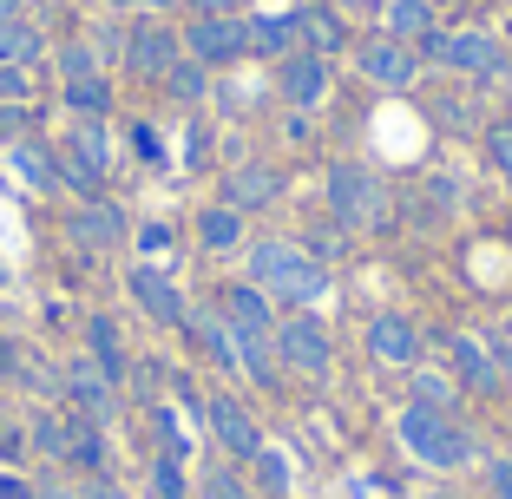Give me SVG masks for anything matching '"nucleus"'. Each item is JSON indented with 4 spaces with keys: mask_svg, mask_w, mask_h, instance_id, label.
<instances>
[{
    "mask_svg": "<svg viewBox=\"0 0 512 499\" xmlns=\"http://www.w3.org/2000/svg\"><path fill=\"white\" fill-rule=\"evenodd\" d=\"M250 283L270 296V303H322L329 296V263H316L302 243H283V237H263L250 243Z\"/></svg>",
    "mask_w": 512,
    "mask_h": 499,
    "instance_id": "f257e3e1",
    "label": "nucleus"
},
{
    "mask_svg": "<svg viewBox=\"0 0 512 499\" xmlns=\"http://www.w3.org/2000/svg\"><path fill=\"white\" fill-rule=\"evenodd\" d=\"M394 434H401V447H407V454L421 460V467H434V473H460V467H473V454H480V447H473V434H467L460 421H453V414L414 408V401L401 408Z\"/></svg>",
    "mask_w": 512,
    "mask_h": 499,
    "instance_id": "f03ea898",
    "label": "nucleus"
},
{
    "mask_svg": "<svg viewBox=\"0 0 512 499\" xmlns=\"http://www.w3.org/2000/svg\"><path fill=\"white\" fill-rule=\"evenodd\" d=\"M414 53H421V66H440V73H453V79H493L499 66H506V46L480 27H453V33L434 27Z\"/></svg>",
    "mask_w": 512,
    "mask_h": 499,
    "instance_id": "7ed1b4c3",
    "label": "nucleus"
},
{
    "mask_svg": "<svg viewBox=\"0 0 512 499\" xmlns=\"http://www.w3.org/2000/svg\"><path fill=\"white\" fill-rule=\"evenodd\" d=\"M270 348H276V368H289V375H309V381H322V375L335 368L329 322H322V316H309V309H296V316H276V335H270Z\"/></svg>",
    "mask_w": 512,
    "mask_h": 499,
    "instance_id": "20e7f679",
    "label": "nucleus"
},
{
    "mask_svg": "<svg viewBox=\"0 0 512 499\" xmlns=\"http://www.w3.org/2000/svg\"><path fill=\"white\" fill-rule=\"evenodd\" d=\"M178 33H184V60L211 66V73L250 60V20L243 14H191Z\"/></svg>",
    "mask_w": 512,
    "mask_h": 499,
    "instance_id": "39448f33",
    "label": "nucleus"
},
{
    "mask_svg": "<svg viewBox=\"0 0 512 499\" xmlns=\"http://www.w3.org/2000/svg\"><path fill=\"white\" fill-rule=\"evenodd\" d=\"M53 165H60V184H73L79 197H99V184H106V165H112L106 119H79L73 132H66V145L53 152Z\"/></svg>",
    "mask_w": 512,
    "mask_h": 499,
    "instance_id": "423d86ee",
    "label": "nucleus"
},
{
    "mask_svg": "<svg viewBox=\"0 0 512 499\" xmlns=\"http://www.w3.org/2000/svg\"><path fill=\"white\" fill-rule=\"evenodd\" d=\"M329 211L342 230H368L381 224V211H388V197H381V178L368 165H355V158H342V165H329Z\"/></svg>",
    "mask_w": 512,
    "mask_h": 499,
    "instance_id": "0eeeda50",
    "label": "nucleus"
},
{
    "mask_svg": "<svg viewBox=\"0 0 512 499\" xmlns=\"http://www.w3.org/2000/svg\"><path fill=\"white\" fill-rule=\"evenodd\" d=\"M184 60V33L178 27H165V20H132V33H125V53H119V66L132 79H158L165 86V73Z\"/></svg>",
    "mask_w": 512,
    "mask_h": 499,
    "instance_id": "6e6552de",
    "label": "nucleus"
},
{
    "mask_svg": "<svg viewBox=\"0 0 512 499\" xmlns=\"http://www.w3.org/2000/svg\"><path fill=\"white\" fill-rule=\"evenodd\" d=\"M355 73L368 79V86L381 92H407L414 79H421V53L401 40H388V33H368V40H355Z\"/></svg>",
    "mask_w": 512,
    "mask_h": 499,
    "instance_id": "1a4fd4ad",
    "label": "nucleus"
},
{
    "mask_svg": "<svg viewBox=\"0 0 512 499\" xmlns=\"http://www.w3.org/2000/svg\"><path fill=\"white\" fill-rule=\"evenodd\" d=\"M204 427H211V440L230 460H256L263 447H270V440H263V421L243 408L237 394H204Z\"/></svg>",
    "mask_w": 512,
    "mask_h": 499,
    "instance_id": "9d476101",
    "label": "nucleus"
},
{
    "mask_svg": "<svg viewBox=\"0 0 512 499\" xmlns=\"http://www.w3.org/2000/svg\"><path fill=\"white\" fill-rule=\"evenodd\" d=\"M362 342H368V355H375L381 368H421L427 335H421V322H414V316H401V309H381V316H368Z\"/></svg>",
    "mask_w": 512,
    "mask_h": 499,
    "instance_id": "9b49d317",
    "label": "nucleus"
},
{
    "mask_svg": "<svg viewBox=\"0 0 512 499\" xmlns=\"http://www.w3.org/2000/svg\"><path fill=\"white\" fill-rule=\"evenodd\" d=\"M276 92H283L289 112H316L329 99V60L309 53V46H296L289 60H276Z\"/></svg>",
    "mask_w": 512,
    "mask_h": 499,
    "instance_id": "f8f14e48",
    "label": "nucleus"
},
{
    "mask_svg": "<svg viewBox=\"0 0 512 499\" xmlns=\"http://www.w3.org/2000/svg\"><path fill=\"white\" fill-rule=\"evenodd\" d=\"M125 289H132V303L145 309V316L158 322V329H184V316H191V309H184V296H178V283H171V276L158 270V263H132Z\"/></svg>",
    "mask_w": 512,
    "mask_h": 499,
    "instance_id": "ddd939ff",
    "label": "nucleus"
},
{
    "mask_svg": "<svg viewBox=\"0 0 512 499\" xmlns=\"http://www.w3.org/2000/svg\"><path fill=\"white\" fill-rule=\"evenodd\" d=\"M447 362H453V381L467 394H499L506 388V375H499V362H493V348H486V335H447Z\"/></svg>",
    "mask_w": 512,
    "mask_h": 499,
    "instance_id": "4468645a",
    "label": "nucleus"
},
{
    "mask_svg": "<svg viewBox=\"0 0 512 499\" xmlns=\"http://www.w3.org/2000/svg\"><path fill=\"white\" fill-rule=\"evenodd\" d=\"M66 401H73V414H86V421H112V401H119V381L99 375V362L92 355H79V362H66L60 375Z\"/></svg>",
    "mask_w": 512,
    "mask_h": 499,
    "instance_id": "2eb2a0df",
    "label": "nucleus"
},
{
    "mask_svg": "<svg viewBox=\"0 0 512 499\" xmlns=\"http://www.w3.org/2000/svg\"><path fill=\"white\" fill-rule=\"evenodd\" d=\"M66 230H73L86 250H119L132 224H125V211L112 204V197H79V211H73V224H66Z\"/></svg>",
    "mask_w": 512,
    "mask_h": 499,
    "instance_id": "dca6fc26",
    "label": "nucleus"
},
{
    "mask_svg": "<svg viewBox=\"0 0 512 499\" xmlns=\"http://www.w3.org/2000/svg\"><path fill=\"white\" fill-rule=\"evenodd\" d=\"M276 197H283V171L263 165V158H250L224 178V204H237V211H270Z\"/></svg>",
    "mask_w": 512,
    "mask_h": 499,
    "instance_id": "f3484780",
    "label": "nucleus"
},
{
    "mask_svg": "<svg viewBox=\"0 0 512 499\" xmlns=\"http://www.w3.org/2000/svg\"><path fill=\"white\" fill-rule=\"evenodd\" d=\"M184 335H191V348H197V355H211L224 375H243L237 335H230V322L217 316V309H204V316H184Z\"/></svg>",
    "mask_w": 512,
    "mask_h": 499,
    "instance_id": "a211bd4d",
    "label": "nucleus"
},
{
    "mask_svg": "<svg viewBox=\"0 0 512 499\" xmlns=\"http://www.w3.org/2000/svg\"><path fill=\"white\" fill-rule=\"evenodd\" d=\"M289 20H296V46H309V53H322V60L348 46V27H342L335 7H296Z\"/></svg>",
    "mask_w": 512,
    "mask_h": 499,
    "instance_id": "6ab92c4d",
    "label": "nucleus"
},
{
    "mask_svg": "<svg viewBox=\"0 0 512 499\" xmlns=\"http://www.w3.org/2000/svg\"><path fill=\"white\" fill-rule=\"evenodd\" d=\"M106 454H112L106 421H86V414H73V434H66V467H79V473H106Z\"/></svg>",
    "mask_w": 512,
    "mask_h": 499,
    "instance_id": "aec40b11",
    "label": "nucleus"
},
{
    "mask_svg": "<svg viewBox=\"0 0 512 499\" xmlns=\"http://www.w3.org/2000/svg\"><path fill=\"white\" fill-rule=\"evenodd\" d=\"M434 27H440V20H434V0H388V14H381V33H388V40H401V46H421Z\"/></svg>",
    "mask_w": 512,
    "mask_h": 499,
    "instance_id": "412c9836",
    "label": "nucleus"
},
{
    "mask_svg": "<svg viewBox=\"0 0 512 499\" xmlns=\"http://www.w3.org/2000/svg\"><path fill=\"white\" fill-rule=\"evenodd\" d=\"M197 250H211V257L243 250V211H237V204H211V211H197Z\"/></svg>",
    "mask_w": 512,
    "mask_h": 499,
    "instance_id": "4be33fe9",
    "label": "nucleus"
},
{
    "mask_svg": "<svg viewBox=\"0 0 512 499\" xmlns=\"http://www.w3.org/2000/svg\"><path fill=\"white\" fill-rule=\"evenodd\" d=\"M86 355L99 362V375H106V381H125V375H132V368H125L119 322H112V316H92V322H86Z\"/></svg>",
    "mask_w": 512,
    "mask_h": 499,
    "instance_id": "5701e85b",
    "label": "nucleus"
},
{
    "mask_svg": "<svg viewBox=\"0 0 512 499\" xmlns=\"http://www.w3.org/2000/svg\"><path fill=\"white\" fill-rule=\"evenodd\" d=\"M60 99L73 119H106L112 112V79L106 73H92V79H60Z\"/></svg>",
    "mask_w": 512,
    "mask_h": 499,
    "instance_id": "b1692460",
    "label": "nucleus"
},
{
    "mask_svg": "<svg viewBox=\"0 0 512 499\" xmlns=\"http://www.w3.org/2000/svg\"><path fill=\"white\" fill-rule=\"evenodd\" d=\"M250 53L256 60H289V53H296V20L289 14H256L250 20Z\"/></svg>",
    "mask_w": 512,
    "mask_h": 499,
    "instance_id": "393cba45",
    "label": "nucleus"
},
{
    "mask_svg": "<svg viewBox=\"0 0 512 499\" xmlns=\"http://www.w3.org/2000/svg\"><path fill=\"white\" fill-rule=\"evenodd\" d=\"M414 375V408H434V414H453L460 408V381L440 375V368H407Z\"/></svg>",
    "mask_w": 512,
    "mask_h": 499,
    "instance_id": "a878e982",
    "label": "nucleus"
},
{
    "mask_svg": "<svg viewBox=\"0 0 512 499\" xmlns=\"http://www.w3.org/2000/svg\"><path fill=\"white\" fill-rule=\"evenodd\" d=\"M145 499H191V473H184V460L151 454V467H145Z\"/></svg>",
    "mask_w": 512,
    "mask_h": 499,
    "instance_id": "bb28decb",
    "label": "nucleus"
},
{
    "mask_svg": "<svg viewBox=\"0 0 512 499\" xmlns=\"http://www.w3.org/2000/svg\"><path fill=\"white\" fill-rule=\"evenodd\" d=\"M191 493H197V499H256V493H250V480H243L230 460H211V467L191 480Z\"/></svg>",
    "mask_w": 512,
    "mask_h": 499,
    "instance_id": "cd10ccee",
    "label": "nucleus"
},
{
    "mask_svg": "<svg viewBox=\"0 0 512 499\" xmlns=\"http://www.w3.org/2000/svg\"><path fill=\"white\" fill-rule=\"evenodd\" d=\"M250 467H256V480H250L256 499H289V493H296V480H289V460L276 454V447H263Z\"/></svg>",
    "mask_w": 512,
    "mask_h": 499,
    "instance_id": "c85d7f7f",
    "label": "nucleus"
},
{
    "mask_svg": "<svg viewBox=\"0 0 512 499\" xmlns=\"http://www.w3.org/2000/svg\"><path fill=\"white\" fill-rule=\"evenodd\" d=\"M66 434H73V414H33V427H27V447L33 454H46V460H66Z\"/></svg>",
    "mask_w": 512,
    "mask_h": 499,
    "instance_id": "c756f323",
    "label": "nucleus"
},
{
    "mask_svg": "<svg viewBox=\"0 0 512 499\" xmlns=\"http://www.w3.org/2000/svg\"><path fill=\"white\" fill-rule=\"evenodd\" d=\"M40 53H46V40H40V27H33V20L0 27V66H33Z\"/></svg>",
    "mask_w": 512,
    "mask_h": 499,
    "instance_id": "7c9ffc66",
    "label": "nucleus"
},
{
    "mask_svg": "<svg viewBox=\"0 0 512 499\" xmlns=\"http://www.w3.org/2000/svg\"><path fill=\"white\" fill-rule=\"evenodd\" d=\"M165 92L178 99V106H204V92H211V66H197V60H178L165 73Z\"/></svg>",
    "mask_w": 512,
    "mask_h": 499,
    "instance_id": "2f4dec72",
    "label": "nucleus"
},
{
    "mask_svg": "<svg viewBox=\"0 0 512 499\" xmlns=\"http://www.w3.org/2000/svg\"><path fill=\"white\" fill-rule=\"evenodd\" d=\"M92 73H106L99 46H92V40H66L60 46V79H92Z\"/></svg>",
    "mask_w": 512,
    "mask_h": 499,
    "instance_id": "473e14b6",
    "label": "nucleus"
},
{
    "mask_svg": "<svg viewBox=\"0 0 512 499\" xmlns=\"http://www.w3.org/2000/svg\"><path fill=\"white\" fill-rule=\"evenodd\" d=\"M151 427H158V454H171V460H184V454H191V440H184L178 414H171L165 401H151Z\"/></svg>",
    "mask_w": 512,
    "mask_h": 499,
    "instance_id": "72a5a7b5",
    "label": "nucleus"
},
{
    "mask_svg": "<svg viewBox=\"0 0 512 499\" xmlns=\"http://www.w3.org/2000/svg\"><path fill=\"white\" fill-rule=\"evenodd\" d=\"M480 145H486V165H493L499 178L512 184V119H493V125H486V138H480Z\"/></svg>",
    "mask_w": 512,
    "mask_h": 499,
    "instance_id": "f704fd0d",
    "label": "nucleus"
},
{
    "mask_svg": "<svg viewBox=\"0 0 512 499\" xmlns=\"http://www.w3.org/2000/svg\"><path fill=\"white\" fill-rule=\"evenodd\" d=\"M342 243H348V230H342V224H335V217H329V224H316V230H309V237H302V250H309V257H316V263H329L335 250H342Z\"/></svg>",
    "mask_w": 512,
    "mask_h": 499,
    "instance_id": "c9c22d12",
    "label": "nucleus"
},
{
    "mask_svg": "<svg viewBox=\"0 0 512 499\" xmlns=\"http://www.w3.org/2000/svg\"><path fill=\"white\" fill-rule=\"evenodd\" d=\"M434 119L447 125V132H467L473 125V99H434Z\"/></svg>",
    "mask_w": 512,
    "mask_h": 499,
    "instance_id": "e433bc0d",
    "label": "nucleus"
},
{
    "mask_svg": "<svg viewBox=\"0 0 512 499\" xmlns=\"http://www.w3.org/2000/svg\"><path fill=\"white\" fill-rule=\"evenodd\" d=\"M486 493H493V499H512V454L486 467Z\"/></svg>",
    "mask_w": 512,
    "mask_h": 499,
    "instance_id": "4c0bfd02",
    "label": "nucleus"
},
{
    "mask_svg": "<svg viewBox=\"0 0 512 499\" xmlns=\"http://www.w3.org/2000/svg\"><path fill=\"white\" fill-rule=\"evenodd\" d=\"M20 454H27V434L0 421V467H7V460H20Z\"/></svg>",
    "mask_w": 512,
    "mask_h": 499,
    "instance_id": "58836bf2",
    "label": "nucleus"
},
{
    "mask_svg": "<svg viewBox=\"0 0 512 499\" xmlns=\"http://www.w3.org/2000/svg\"><path fill=\"white\" fill-rule=\"evenodd\" d=\"M184 7H191V14H243L250 0H184Z\"/></svg>",
    "mask_w": 512,
    "mask_h": 499,
    "instance_id": "ea45409f",
    "label": "nucleus"
},
{
    "mask_svg": "<svg viewBox=\"0 0 512 499\" xmlns=\"http://www.w3.org/2000/svg\"><path fill=\"white\" fill-rule=\"evenodd\" d=\"M0 499H33V486H27V480H20V473H14V467H0Z\"/></svg>",
    "mask_w": 512,
    "mask_h": 499,
    "instance_id": "a19ab883",
    "label": "nucleus"
},
{
    "mask_svg": "<svg viewBox=\"0 0 512 499\" xmlns=\"http://www.w3.org/2000/svg\"><path fill=\"white\" fill-rule=\"evenodd\" d=\"M106 7H119V14H151V7H178V0H106Z\"/></svg>",
    "mask_w": 512,
    "mask_h": 499,
    "instance_id": "79ce46f5",
    "label": "nucleus"
},
{
    "mask_svg": "<svg viewBox=\"0 0 512 499\" xmlns=\"http://www.w3.org/2000/svg\"><path fill=\"white\" fill-rule=\"evenodd\" d=\"M138 243H145V257H151V250H165L171 237H165V224H145V230H138Z\"/></svg>",
    "mask_w": 512,
    "mask_h": 499,
    "instance_id": "37998d69",
    "label": "nucleus"
},
{
    "mask_svg": "<svg viewBox=\"0 0 512 499\" xmlns=\"http://www.w3.org/2000/svg\"><path fill=\"white\" fill-rule=\"evenodd\" d=\"M33 499H73V486H60V480H40V486H33Z\"/></svg>",
    "mask_w": 512,
    "mask_h": 499,
    "instance_id": "c03bdc74",
    "label": "nucleus"
},
{
    "mask_svg": "<svg viewBox=\"0 0 512 499\" xmlns=\"http://www.w3.org/2000/svg\"><path fill=\"white\" fill-rule=\"evenodd\" d=\"M14 20H27V0H0V27H14Z\"/></svg>",
    "mask_w": 512,
    "mask_h": 499,
    "instance_id": "a18cd8bd",
    "label": "nucleus"
},
{
    "mask_svg": "<svg viewBox=\"0 0 512 499\" xmlns=\"http://www.w3.org/2000/svg\"><path fill=\"white\" fill-rule=\"evenodd\" d=\"M414 499H467V493H460V486H447V480H440V486H421V493H414Z\"/></svg>",
    "mask_w": 512,
    "mask_h": 499,
    "instance_id": "49530a36",
    "label": "nucleus"
},
{
    "mask_svg": "<svg viewBox=\"0 0 512 499\" xmlns=\"http://www.w3.org/2000/svg\"><path fill=\"white\" fill-rule=\"evenodd\" d=\"M493 86L506 92V106H512V60H506V66H499V73H493Z\"/></svg>",
    "mask_w": 512,
    "mask_h": 499,
    "instance_id": "de8ad7c7",
    "label": "nucleus"
},
{
    "mask_svg": "<svg viewBox=\"0 0 512 499\" xmlns=\"http://www.w3.org/2000/svg\"><path fill=\"white\" fill-rule=\"evenodd\" d=\"M499 342H506V348H512V316H506V322H499Z\"/></svg>",
    "mask_w": 512,
    "mask_h": 499,
    "instance_id": "09e8293b",
    "label": "nucleus"
},
{
    "mask_svg": "<svg viewBox=\"0 0 512 499\" xmlns=\"http://www.w3.org/2000/svg\"><path fill=\"white\" fill-rule=\"evenodd\" d=\"M506 60H512V33H506Z\"/></svg>",
    "mask_w": 512,
    "mask_h": 499,
    "instance_id": "8fccbe9b",
    "label": "nucleus"
}]
</instances>
